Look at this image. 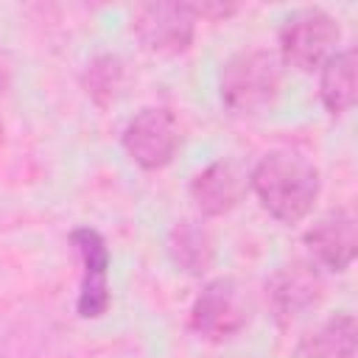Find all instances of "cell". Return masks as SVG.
Returning a JSON list of instances; mask_svg holds the SVG:
<instances>
[{
    "instance_id": "5",
    "label": "cell",
    "mask_w": 358,
    "mask_h": 358,
    "mask_svg": "<svg viewBox=\"0 0 358 358\" xmlns=\"http://www.w3.org/2000/svg\"><path fill=\"white\" fill-rule=\"evenodd\" d=\"M126 157L143 171H162L182 145V129L168 106H143L120 131Z\"/></svg>"
},
{
    "instance_id": "2",
    "label": "cell",
    "mask_w": 358,
    "mask_h": 358,
    "mask_svg": "<svg viewBox=\"0 0 358 358\" xmlns=\"http://www.w3.org/2000/svg\"><path fill=\"white\" fill-rule=\"evenodd\" d=\"M282 62L268 48H246L232 53L218 73V98L229 115H260L280 95Z\"/></svg>"
},
{
    "instance_id": "8",
    "label": "cell",
    "mask_w": 358,
    "mask_h": 358,
    "mask_svg": "<svg viewBox=\"0 0 358 358\" xmlns=\"http://www.w3.org/2000/svg\"><path fill=\"white\" fill-rule=\"evenodd\" d=\"M324 294V280L319 274V266L310 260H294L280 266L266 280V302L280 322H291L310 308L319 305Z\"/></svg>"
},
{
    "instance_id": "3",
    "label": "cell",
    "mask_w": 358,
    "mask_h": 358,
    "mask_svg": "<svg viewBox=\"0 0 358 358\" xmlns=\"http://www.w3.org/2000/svg\"><path fill=\"white\" fill-rule=\"evenodd\" d=\"M338 39V20L324 8L305 6L282 20L277 31V59L282 62V67H291L296 73H313L336 53Z\"/></svg>"
},
{
    "instance_id": "16",
    "label": "cell",
    "mask_w": 358,
    "mask_h": 358,
    "mask_svg": "<svg viewBox=\"0 0 358 358\" xmlns=\"http://www.w3.org/2000/svg\"><path fill=\"white\" fill-rule=\"evenodd\" d=\"M8 87V62H6V56L0 53V92Z\"/></svg>"
},
{
    "instance_id": "10",
    "label": "cell",
    "mask_w": 358,
    "mask_h": 358,
    "mask_svg": "<svg viewBox=\"0 0 358 358\" xmlns=\"http://www.w3.org/2000/svg\"><path fill=\"white\" fill-rule=\"evenodd\" d=\"M243 190H246V179L238 171V165L229 159L210 162L187 185L190 201L199 210V215H204V218H221V215L232 213L241 204Z\"/></svg>"
},
{
    "instance_id": "4",
    "label": "cell",
    "mask_w": 358,
    "mask_h": 358,
    "mask_svg": "<svg viewBox=\"0 0 358 358\" xmlns=\"http://www.w3.org/2000/svg\"><path fill=\"white\" fill-rule=\"evenodd\" d=\"M252 319V305L232 277H215L210 280L193 299L190 305V330L210 341V344H224L246 330Z\"/></svg>"
},
{
    "instance_id": "9",
    "label": "cell",
    "mask_w": 358,
    "mask_h": 358,
    "mask_svg": "<svg viewBox=\"0 0 358 358\" xmlns=\"http://www.w3.org/2000/svg\"><path fill=\"white\" fill-rule=\"evenodd\" d=\"M302 241L310 263L341 274L355 260V215L350 210H333L310 224Z\"/></svg>"
},
{
    "instance_id": "12",
    "label": "cell",
    "mask_w": 358,
    "mask_h": 358,
    "mask_svg": "<svg viewBox=\"0 0 358 358\" xmlns=\"http://www.w3.org/2000/svg\"><path fill=\"white\" fill-rule=\"evenodd\" d=\"M319 98L330 117H341L355 106V48L336 50L319 67Z\"/></svg>"
},
{
    "instance_id": "1",
    "label": "cell",
    "mask_w": 358,
    "mask_h": 358,
    "mask_svg": "<svg viewBox=\"0 0 358 358\" xmlns=\"http://www.w3.org/2000/svg\"><path fill=\"white\" fill-rule=\"evenodd\" d=\"M246 185L274 221L299 224L310 215L319 199L322 176L319 168L299 151L274 148L257 159Z\"/></svg>"
},
{
    "instance_id": "6",
    "label": "cell",
    "mask_w": 358,
    "mask_h": 358,
    "mask_svg": "<svg viewBox=\"0 0 358 358\" xmlns=\"http://www.w3.org/2000/svg\"><path fill=\"white\" fill-rule=\"evenodd\" d=\"M196 22L190 3H145L131 14V34L148 53L179 56L190 50Z\"/></svg>"
},
{
    "instance_id": "13",
    "label": "cell",
    "mask_w": 358,
    "mask_h": 358,
    "mask_svg": "<svg viewBox=\"0 0 358 358\" xmlns=\"http://www.w3.org/2000/svg\"><path fill=\"white\" fill-rule=\"evenodd\" d=\"M355 316L341 310L310 327L299 341V352L305 358H355Z\"/></svg>"
},
{
    "instance_id": "14",
    "label": "cell",
    "mask_w": 358,
    "mask_h": 358,
    "mask_svg": "<svg viewBox=\"0 0 358 358\" xmlns=\"http://www.w3.org/2000/svg\"><path fill=\"white\" fill-rule=\"evenodd\" d=\"M123 78H126V70H123V62L120 56L115 53H98L92 56L87 64H84V73H81V90L87 92V98L106 109L117 101L120 90H123Z\"/></svg>"
},
{
    "instance_id": "7",
    "label": "cell",
    "mask_w": 358,
    "mask_h": 358,
    "mask_svg": "<svg viewBox=\"0 0 358 358\" xmlns=\"http://www.w3.org/2000/svg\"><path fill=\"white\" fill-rule=\"evenodd\" d=\"M70 243L76 246V255L81 263L76 313L81 319H101L112 305V291H109L112 255H109V246H106L103 235L92 227H76L70 232Z\"/></svg>"
},
{
    "instance_id": "15",
    "label": "cell",
    "mask_w": 358,
    "mask_h": 358,
    "mask_svg": "<svg viewBox=\"0 0 358 358\" xmlns=\"http://www.w3.org/2000/svg\"><path fill=\"white\" fill-rule=\"evenodd\" d=\"M196 20H227L238 11V6H229V3H190Z\"/></svg>"
},
{
    "instance_id": "11",
    "label": "cell",
    "mask_w": 358,
    "mask_h": 358,
    "mask_svg": "<svg viewBox=\"0 0 358 358\" xmlns=\"http://www.w3.org/2000/svg\"><path fill=\"white\" fill-rule=\"evenodd\" d=\"M165 252H168L171 263L190 277L207 274L215 260L213 235L207 232V227L201 221H193V218H182L168 229Z\"/></svg>"
}]
</instances>
